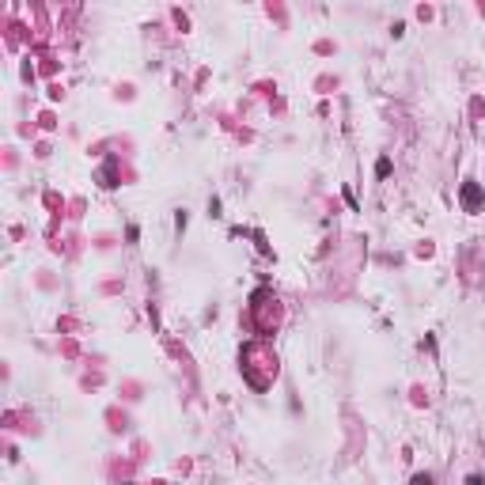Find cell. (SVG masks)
<instances>
[{"instance_id":"1","label":"cell","mask_w":485,"mask_h":485,"mask_svg":"<svg viewBox=\"0 0 485 485\" xmlns=\"http://www.w3.org/2000/svg\"><path fill=\"white\" fill-rule=\"evenodd\" d=\"M413 485H432V482H429V478H413Z\"/></svg>"},{"instance_id":"2","label":"cell","mask_w":485,"mask_h":485,"mask_svg":"<svg viewBox=\"0 0 485 485\" xmlns=\"http://www.w3.org/2000/svg\"><path fill=\"white\" fill-rule=\"evenodd\" d=\"M466 485H482V478H470V482H466Z\"/></svg>"}]
</instances>
